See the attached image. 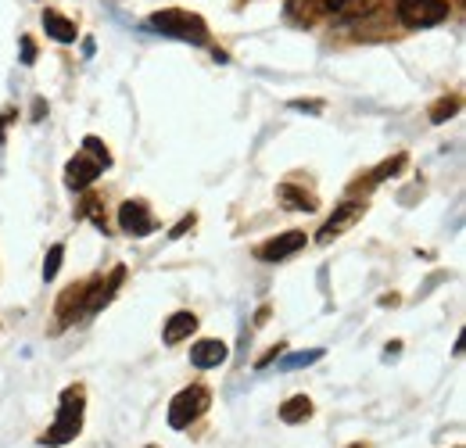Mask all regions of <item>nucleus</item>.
<instances>
[{
	"mask_svg": "<svg viewBox=\"0 0 466 448\" xmlns=\"http://www.w3.org/2000/svg\"><path fill=\"white\" fill-rule=\"evenodd\" d=\"M309 416H312V402H309L305 394L288 398V402L280 405V420H284V423H301V420H309Z\"/></svg>",
	"mask_w": 466,
	"mask_h": 448,
	"instance_id": "nucleus-12",
	"label": "nucleus"
},
{
	"mask_svg": "<svg viewBox=\"0 0 466 448\" xmlns=\"http://www.w3.org/2000/svg\"><path fill=\"white\" fill-rule=\"evenodd\" d=\"M449 112H456V101H449V105H438L431 118H434V122H445V118H449Z\"/></svg>",
	"mask_w": 466,
	"mask_h": 448,
	"instance_id": "nucleus-20",
	"label": "nucleus"
},
{
	"mask_svg": "<svg viewBox=\"0 0 466 448\" xmlns=\"http://www.w3.org/2000/svg\"><path fill=\"white\" fill-rule=\"evenodd\" d=\"M323 351H298V355H291V359H284V366L291 370V366H309V362H316Z\"/></svg>",
	"mask_w": 466,
	"mask_h": 448,
	"instance_id": "nucleus-17",
	"label": "nucleus"
},
{
	"mask_svg": "<svg viewBox=\"0 0 466 448\" xmlns=\"http://www.w3.org/2000/svg\"><path fill=\"white\" fill-rule=\"evenodd\" d=\"M399 18L409 29H427L449 18V4L445 0H399Z\"/></svg>",
	"mask_w": 466,
	"mask_h": 448,
	"instance_id": "nucleus-3",
	"label": "nucleus"
},
{
	"mask_svg": "<svg viewBox=\"0 0 466 448\" xmlns=\"http://www.w3.org/2000/svg\"><path fill=\"white\" fill-rule=\"evenodd\" d=\"M97 176H101V166H97L94 158H72V162H68V168H65V183H68L72 190L90 187Z\"/></svg>",
	"mask_w": 466,
	"mask_h": 448,
	"instance_id": "nucleus-8",
	"label": "nucleus"
},
{
	"mask_svg": "<svg viewBox=\"0 0 466 448\" xmlns=\"http://www.w3.org/2000/svg\"><path fill=\"white\" fill-rule=\"evenodd\" d=\"M61 255H65V248H61V244H55V248L47 251V259H44V280H55V277H58Z\"/></svg>",
	"mask_w": 466,
	"mask_h": 448,
	"instance_id": "nucleus-15",
	"label": "nucleus"
},
{
	"mask_svg": "<svg viewBox=\"0 0 466 448\" xmlns=\"http://www.w3.org/2000/svg\"><path fill=\"white\" fill-rule=\"evenodd\" d=\"M194 331H198V316H190V312H176V316H169V323H166V344H176V341L190 337Z\"/></svg>",
	"mask_w": 466,
	"mask_h": 448,
	"instance_id": "nucleus-9",
	"label": "nucleus"
},
{
	"mask_svg": "<svg viewBox=\"0 0 466 448\" xmlns=\"http://www.w3.org/2000/svg\"><path fill=\"white\" fill-rule=\"evenodd\" d=\"M190 223H194V219H183V223H179V226L173 229V237H179V233H187V229H190Z\"/></svg>",
	"mask_w": 466,
	"mask_h": 448,
	"instance_id": "nucleus-22",
	"label": "nucleus"
},
{
	"mask_svg": "<svg viewBox=\"0 0 466 448\" xmlns=\"http://www.w3.org/2000/svg\"><path fill=\"white\" fill-rule=\"evenodd\" d=\"M83 148H86V155H90V158H94L101 168L112 166V155H108V148H105L97 137H86V140H83Z\"/></svg>",
	"mask_w": 466,
	"mask_h": 448,
	"instance_id": "nucleus-14",
	"label": "nucleus"
},
{
	"mask_svg": "<svg viewBox=\"0 0 466 448\" xmlns=\"http://www.w3.org/2000/svg\"><path fill=\"white\" fill-rule=\"evenodd\" d=\"M118 226H122L126 233H133V237H147V233L155 229L151 212H147L144 201H126V205L118 209Z\"/></svg>",
	"mask_w": 466,
	"mask_h": 448,
	"instance_id": "nucleus-5",
	"label": "nucleus"
},
{
	"mask_svg": "<svg viewBox=\"0 0 466 448\" xmlns=\"http://www.w3.org/2000/svg\"><path fill=\"white\" fill-rule=\"evenodd\" d=\"M323 7H330V11H338V7H345V0H319Z\"/></svg>",
	"mask_w": 466,
	"mask_h": 448,
	"instance_id": "nucleus-21",
	"label": "nucleus"
},
{
	"mask_svg": "<svg viewBox=\"0 0 466 448\" xmlns=\"http://www.w3.org/2000/svg\"><path fill=\"white\" fill-rule=\"evenodd\" d=\"M227 355H230V348H227L223 341H216V337H208V341H198V344L190 348V362H194L198 370H212V366H223V362H227Z\"/></svg>",
	"mask_w": 466,
	"mask_h": 448,
	"instance_id": "nucleus-6",
	"label": "nucleus"
},
{
	"mask_svg": "<svg viewBox=\"0 0 466 448\" xmlns=\"http://www.w3.org/2000/svg\"><path fill=\"white\" fill-rule=\"evenodd\" d=\"M351 448H366V445H351Z\"/></svg>",
	"mask_w": 466,
	"mask_h": 448,
	"instance_id": "nucleus-23",
	"label": "nucleus"
},
{
	"mask_svg": "<svg viewBox=\"0 0 466 448\" xmlns=\"http://www.w3.org/2000/svg\"><path fill=\"white\" fill-rule=\"evenodd\" d=\"M22 61H25V65H33V61H36V47H33V40H29V36L22 40Z\"/></svg>",
	"mask_w": 466,
	"mask_h": 448,
	"instance_id": "nucleus-19",
	"label": "nucleus"
},
{
	"mask_svg": "<svg viewBox=\"0 0 466 448\" xmlns=\"http://www.w3.org/2000/svg\"><path fill=\"white\" fill-rule=\"evenodd\" d=\"M402 162H406L402 155H399V158H391V162H384V166H380V168H377V172H373V179L380 183V179H388V176H395V168H402Z\"/></svg>",
	"mask_w": 466,
	"mask_h": 448,
	"instance_id": "nucleus-18",
	"label": "nucleus"
},
{
	"mask_svg": "<svg viewBox=\"0 0 466 448\" xmlns=\"http://www.w3.org/2000/svg\"><path fill=\"white\" fill-rule=\"evenodd\" d=\"M205 402H208L205 388H187V392H179L173 398V405H169V423H173L176 431L190 427V423L205 412Z\"/></svg>",
	"mask_w": 466,
	"mask_h": 448,
	"instance_id": "nucleus-4",
	"label": "nucleus"
},
{
	"mask_svg": "<svg viewBox=\"0 0 466 448\" xmlns=\"http://www.w3.org/2000/svg\"><path fill=\"white\" fill-rule=\"evenodd\" d=\"M44 25H47V33H51L58 44H72V40H76V25H72L65 15H58V11H44Z\"/></svg>",
	"mask_w": 466,
	"mask_h": 448,
	"instance_id": "nucleus-11",
	"label": "nucleus"
},
{
	"mask_svg": "<svg viewBox=\"0 0 466 448\" xmlns=\"http://www.w3.org/2000/svg\"><path fill=\"white\" fill-rule=\"evenodd\" d=\"M355 216H359V205H341V209H338V216H330V219H327L323 233H319V240L338 237V233L345 229V223H349V219H355Z\"/></svg>",
	"mask_w": 466,
	"mask_h": 448,
	"instance_id": "nucleus-13",
	"label": "nucleus"
},
{
	"mask_svg": "<svg viewBox=\"0 0 466 448\" xmlns=\"http://www.w3.org/2000/svg\"><path fill=\"white\" fill-rule=\"evenodd\" d=\"M151 29L162 33V36L187 40V44H205L208 40L205 22L198 15H190V11H158V15H151Z\"/></svg>",
	"mask_w": 466,
	"mask_h": 448,
	"instance_id": "nucleus-1",
	"label": "nucleus"
},
{
	"mask_svg": "<svg viewBox=\"0 0 466 448\" xmlns=\"http://www.w3.org/2000/svg\"><path fill=\"white\" fill-rule=\"evenodd\" d=\"M83 427V392H65L61 394L58 420L51 423L44 445H68Z\"/></svg>",
	"mask_w": 466,
	"mask_h": 448,
	"instance_id": "nucleus-2",
	"label": "nucleus"
},
{
	"mask_svg": "<svg viewBox=\"0 0 466 448\" xmlns=\"http://www.w3.org/2000/svg\"><path fill=\"white\" fill-rule=\"evenodd\" d=\"M298 248H305V233H298V229H291V233H280V237H273L269 244H262L258 259H262V262H280V259H288V255H294Z\"/></svg>",
	"mask_w": 466,
	"mask_h": 448,
	"instance_id": "nucleus-7",
	"label": "nucleus"
},
{
	"mask_svg": "<svg viewBox=\"0 0 466 448\" xmlns=\"http://www.w3.org/2000/svg\"><path fill=\"white\" fill-rule=\"evenodd\" d=\"M122 277H126V270H116L108 283H94V290H90V301H86V312H97L101 305H108V301H112V294H116V287L122 283Z\"/></svg>",
	"mask_w": 466,
	"mask_h": 448,
	"instance_id": "nucleus-10",
	"label": "nucleus"
},
{
	"mask_svg": "<svg viewBox=\"0 0 466 448\" xmlns=\"http://www.w3.org/2000/svg\"><path fill=\"white\" fill-rule=\"evenodd\" d=\"M280 198H288V205H291V209H305V212H312L309 194H301V190H294V187H280Z\"/></svg>",
	"mask_w": 466,
	"mask_h": 448,
	"instance_id": "nucleus-16",
	"label": "nucleus"
}]
</instances>
